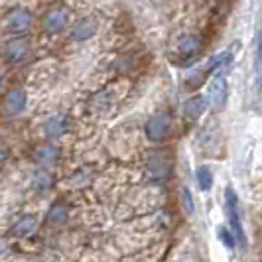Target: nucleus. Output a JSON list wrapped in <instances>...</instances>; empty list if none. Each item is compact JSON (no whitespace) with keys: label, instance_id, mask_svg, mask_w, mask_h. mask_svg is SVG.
<instances>
[{"label":"nucleus","instance_id":"f257e3e1","mask_svg":"<svg viewBox=\"0 0 262 262\" xmlns=\"http://www.w3.org/2000/svg\"><path fill=\"white\" fill-rule=\"evenodd\" d=\"M32 26V14L26 8H12L4 16V34L12 38H22Z\"/></svg>","mask_w":262,"mask_h":262},{"label":"nucleus","instance_id":"f03ea898","mask_svg":"<svg viewBox=\"0 0 262 262\" xmlns=\"http://www.w3.org/2000/svg\"><path fill=\"white\" fill-rule=\"evenodd\" d=\"M225 203H227V213H229V221H231V229L236 236V243L241 245V249H247V235H245V227L241 223V213H238V197L236 193L227 187L225 189Z\"/></svg>","mask_w":262,"mask_h":262},{"label":"nucleus","instance_id":"7ed1b4c3","mask_svg":"<svg viewBox=\"0 0 262 262\" xmlns=\"http://www.w3.org/2000/svg\"><path fill=\"white\" fill-rule=\"evenodd\" d=\"M144 130H146V136H148L150 140H154V142L166 140V138L170 136V130H171L170 117H168L166 113H158L154 117H150L148 122H146Z\"/></svg>","mask_w":262,"mask_h":262},{"label":"nucleus","instance_id":"20e7f679","mask_svg":"<svg viewBox=\"0 0 262 262\" xmlns=\"http://www.w3.org/2000/svg\"><path fill=\"white\" fill-rule=\"evenodd\" d=\"M26 101L28 97L22 89H10L4 95V101H2V115L6 118L20 115L26 108Z\"/></svg>","mask_w":262,"mask_h":262},{"label":"nucleus","instance_id":"39448f33","mask_svg":"<svg viewBox=\"0 0 262 262\" xmlns=\"http://www.w3.org/2000/svg\"><path fill=\"white\" fill-rule=\"evenodd\" d=\"M67 20H69V16H67L66 8H50V10L46 12V16H43V22H41L43 32H46L48 36H55V34H59L61 30H66Z\"/></svg>","mask_w":262,"mask_h":262},{"label":"nucleus","instance_id":"423d86ee","mask_svg":"<svg viewBox=\"0 0 262 262\" xmlns=\"http://www.w3.org/2000/svg\"><path fill=\"white\" fill-rule=\"evenodd\" d=\"M28 55V41L24 38H10L4 41V61L6 63H20Z\"/></svg>","mask_w":262,"mask_h":262},{"label":"nucleus","instance_id":"0eeeda50","mask_svg":"<svg viewBox=\"0 0 262 262\" xmlns=\"http://www.w3.org/2000/svg\"><path fill=\"white\" fill-rule=\"evenodd\" d=\"M148 168L152 171V176L166 178L170 173V156L164 150H152L148 156Z\"/></svg>","mask_w":262,"mask_h":262},{"label":"nucleus","instance_id":"6e6552de","mask_svg":"<svg viewBox=\"0 0 262 262\" xmlns=\"http://www.w3.org/2000/svg\"><path fill=\"white\" fill-rule=\"evenodd\" d=\"M97 26H99V22H97V18L93 14L87 16V18H81L77 24L73 26L71 38L75 39V41H85V39L93 38V34L97 32Z\"/></svg>","mask_w":262,"mask_h":262},{"label":"nucleus","instance_id":"1a4fd4ad","mask_svg":"<svg viewBox=\"0 0 262 262\" xmlns=\"http://www.w3.org/2000/svg\"><path fill=\"white\" fill-rule=\"evenodd\" d=\"M209 101L215 108H223L227 103V81L223 75H215L209 89Z\"/></svg>","mask_w":262,"mask_h":262},{"label":"nucleus","instance_id":"9d476101","mask_svg":"<svg viewBox=\"0 0 262 262\" xmlns=\"http://www.w3.org/2000/svg\"><path fill=\"white\" fill-rule=\"evenodd\" d=\"M67 128H69V117L66 115H53L43 124V132L48 138H57L63 132H67Z\"/></svg>","mask_w":262,"mask_h":262},{"label":"nucleus","instance_id":"9b49d317","mask_svg":"<svg viewBox=\"0 0 262 262\" xmlns=\"http://www.w3.org/2000/svg\"><path fill=\"white\" fill-rule=\"evenodd\" d=\"M57 158H59V150L50 144L39 146L36 150V154H34V160L38 162L39 166H52V164L57 162Z\"/></svg>","mask_w":262,"mask_h":262},{"label":"nucleus","instance_id":"f8f14e48","mask_svg":"<svg viewBox=\"0 0 262 262\" xmlns=\"http://www.w3.org/2000/svg\"><path fill=\"white\" fill-rule=\"evenodd\" d=\"M36 231V217L34 215H24L22 219H18L16 223L12 225L10 233L14 236H28Z\"/></svg>","mask_w":262,"mask_h":262},{"label":"nucleus","instance_id":"ddd939ff","mask_svg":"<svg viewBox=\"0 0 262 262\" xmlns=\"http://www.w3.org/2000/svg\"><path fill=\"white\" fill-rule=\"evenodd\" d=\"M207 108V99H203V97H193V99H189L184 106V113L185 117L189 118V120H197V118L203 115V111Z\"/></svg>","mask_w":262,"mask_h":262},{"label":"nucleus","instance_id":"4468645a","mask_svg":"<svg viewBox=\"0 0 262 262\" xmlns=\"http://www.w3.org/2000/svg\"><path fill=\"white\" fill-rule=\"evenodd\" d=\"M67 221V209L61 205V203H55L52 205V209L48 211L46 215V223L50 227H61V225Z\"/></svg>","mask_w":262,"mask_h":262},{"label":"nucleus","instance_id":"2eb2a0df","mask_svg":"<svg viewBox=\"0 0 262 262\" xmlns=\"http://www.w3.org/2000/svg\"><path fill=\"white\" fill-rule=\"evenodd\" d=\"M254 79L256 89L262 91V28L256 34V53H254Z\"/></svg>","mask_w":262,"mask_h":262},{"label":"nucleus","instance_id":"dca6fc26","mask_svg":"<svg viewBox=\"0 0 262 262\" xmlns=\"http://www.w3.org/2000/svg\"><path fill=\"white\" fill-rule=\"evenodd\" d=\"M195 180L201 191H209L211 185H213V173H211V170L207 166H201V168H197V171H195Z\"/></svg>","mask_w":262,"mask_h":262},{"label":"nucleus","instance_id":"f3484780","mask_svg":"<svg viewBox=\"0 0 262 262\" xmlns=\"http://www.w3.org/2000/svg\"><path fill=\"white\" fill-rule=\"evenodd\" d=\"M32 184H34V187H36L38 191H46V189H50V185H52V176L46 170H38L34 173Z\"/></svg>","mask_w":262,"mask_h":262},{"label":"nucleus","instance_id":"a211bd4d","mask_svg":"<svg viewBox=\"0 0 262 262\" xmlns=\"http://www.w3.org/2000/svg\"><path fill=\"white\" fill-rule=\"evenodd\" d=\"M217 238L223 243L227 249H235L236 247V236L233 231H229L227 227H219L217 229Z\"/></svg>","mask_w":262,"mask_h":262},{"label":"nucleus","instance_id":"6ab92c4d","mask_svg":"<svg viewBox=\"0 0 262 262\" xmlns=\"http://www.w3.org/2000/svg\"><path fill=\"white\" fill-rule=\"evenodd\" d=\"M182 205H184V211L187 215H193V211H195V205H193V199H191V193H189V189H182Z\"/></svg>","mask_w":262,"mask_h":262},{"label":"nucleus","instance_id":"aec40b11","mask_svg":"<svg viewBox=\"0 0 262 262\" xmlns=\"http://www.w3.org/2000/svg\"><path fill=\"white\" fill-rule=\"evenodd\" d=\"M258 260L262 262V250H260V254H258Z\"/></svg>","mask_w":262,"mask_h":262}]
</instances>
